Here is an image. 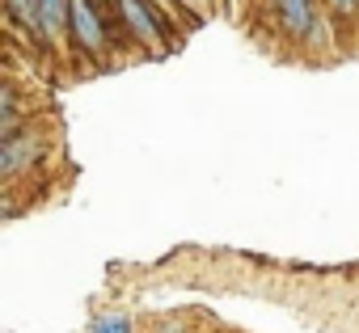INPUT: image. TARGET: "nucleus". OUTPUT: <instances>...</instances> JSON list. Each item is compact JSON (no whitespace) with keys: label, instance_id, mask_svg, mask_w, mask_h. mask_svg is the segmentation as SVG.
I'll list each match as a JSON object with an SVG mask.
<instances>
[{"label":"nucleus","instance_id":"obj_3","mask_svg":"<svg viewBox=\"0 0 359 333\" xmlns=\"http://www.w3.org/2000/svg\"><path fill=\"white\" fill-rule=\"evenodd\" d=\"M5 9H9V26L30 34L34 47H51V34H47V22H43V9H39V0H5Z\"/></svg>","mask_w":359,"mask_h":333},{"label":"nucleus","instance_id":"obj_4","mask_svg":"<svg viewBox=\"0 0 359 333\" xmlns=\"http://www.w3.org/2000/svg\"><path fill=\"white\" fill-rule=\"evenodd\" d=\"M39 152H43V143L30 135V139H22V135H9L5 139V178H22L26 169H34V160H39Z\"/></svg>","mask_w":359,"mask_h":333},{"label":"nucleus","instance_id":"obj_6","mask_svg":"<svg viewBox=\"0 0 359 333\" xmlns=\"http://www.w3.org/2000/svg\"><path fill=\"white\" fill-rule=\"evenodd\" d=\"M173 5L182 9V13H187L191 22H199V17H208V13L216 9V0H173Z\"/></svg>","mask_w":359,"mask_h":333},{"label":"nucleus","instance_id":"obj_5","mask_svg":"<svg viewBox=\"0 0 359 333\" xmlns=\"http://www.w3.org/2000/svg\"><path fill=\"white\" fill-rule=\"evenodd\" d=\"M85 333H135V325L127 312H97Z\"/></svg>","mask_w":359,"mask_h":333},{"label":"nucleus","instance_id":"obj_1","mask_svg":"<svg viewBox=\"0 0 359 333\" xmlns=\"http://www.w3.org/2000/svg\"><path fill=\"white\" fill-rule=\"evenodd\" d=\"M114 17L123 22L127 38L140 43L148 55H165L169 51V34H165V22L177 26L156 0H114Z\"/></svg>","mask_w":359,"mask_h":333},{"label":"nucleus","instance_id":"obj_7","mask_svg":"<svg viewBox=\"0 0 359 333\" xmlns=\"http://www.w3.org/2000/svg\"><path fill=\"white\" fill-rule=\"evenodd\" d=\"M325 5V13H334V17H359V0H321Z\"/></svg>","mask_w":359,"mask_h":333},{"label":"nucleus","instance_id":"obj_2","mask_svg":"<svg viewBox=\"0 0 359 333\" xmlns=\"http://www.w3.org/2000/svg\"><path fill=\"white\" fill-rule=\"evenodd\" d=\"M271 5H275V22H279V30H283L292 43H304V38L313 34L317 17L325 13L321 0H271Z\"/></svg>","mask_w":359,"mask_h":333}]
</instances>
